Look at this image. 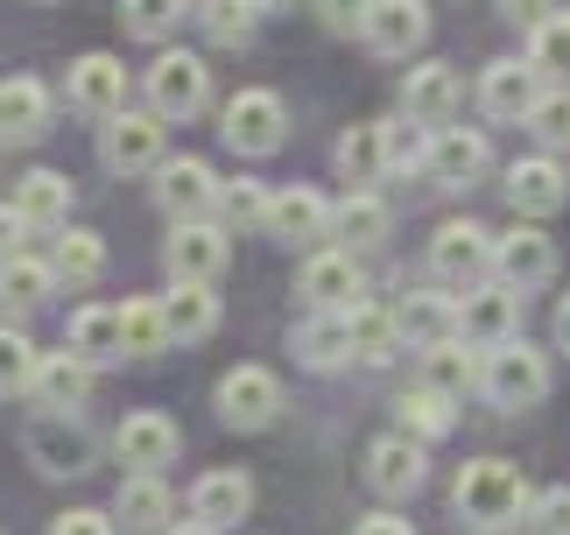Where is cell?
I'll use <instances>...</instances> for the list:
<instances>
[{"instance_id":"27","label":"cell","mask_w":570,"mask_h":535,"mask_svg":"<svg viewBox=\"0 0 570 535\" xmlns=\"http://www.w3.org/2000/svg\"><path fill=\"white\" fill-rule=\"evenodd\" d=\"M387 233H394V212L381 205L374 191H345V197H338L332 240H345V254H374V247H381Z\"/></svg>"},{"instance_id":"5","label":"cell","mask_w":570,"mask_h":535,"mask_svg":"<svg viewBox=\"0 0 570 535\" xmlns=\"http://www.w3.org/2000/svg\"><path fill=\"white\" fill-rule=\"evenodd\" d=\"M493 240L500 233H487L479 218H444V226L430 233V275L465 296V289H479L493 275Z\"/></svg>"},{"instance_id":"25","label":"cell","mask_w":570,"mask_h":535,"mask_svg":"<svg viewBox=\"0 0 570 535\" xmlns=\"http://www.w3.org/2000/svg\"><path fill=\"white\" fill-rule=\"evenodd\" d=\"M169 515H177V500H169L163 473H127L120 494H114V522H127V535H163Z\"/></svg>"},{"instance_id":"42","label":"cell","mask_w":570,"mask_h":535,"mask_svg":"<svg viewBox=\"0 0 570 535\" xmlns=\"http://www.w3.org/2000/svg\"><path fill=\"white\" fill-rule=\"evenodd\" d=\"M36 367H42V352L29 346V331L0 324V395H21V388L36 381Z\"/></svg>"},{"instance_id":"46","label":"cell","mask_w":570,"mask_h":535,"mask_svg":"<svg viewBox=\"0 0 570 535\" xmlns=\"http://www.w3.org/2000/svg\"><path fill=\"white\" fill-rule=\"evenodd\" d=\"M317 8L332 36H366V21H374V0H317Z\"/></svg>"},{"instance_id":"35","label":"cell","mask_w":570,"mask_h":535,"mask_svg":"<svg viewBox=\"0 0 570 535\" xmlns=\"http://www.w3.org/2000/svg\"><path fill=\"white\" fill-rule=\"evenodd\" d=\"M163 310H169V339H184V346H197V339H212L218 331V296L205 282H177L163 296Z\"/></svg>"},{"instance_id":"55","label":"cell","mask_w":570,"mask_h":535,"mask_svg":"<svg viewBox=\"0 0 570 535\" xmlns=\"http://www.w3.org/2000/svg\"><path fill=\"white\" fill-rule=\"evenodd\" d=\"M163 535H218V528H205V522H169Z\"/></svg>"},{"instance_id":"41","label":"cell","mask_w":570,"mask_h":535,"mask_svg":"<svg viewBox=\"0 0 570 535\" xmlns=\"http://www.w3.org/2000/svg\"><path fill=\"white\" fill-rule=\"evenodd\" d=\"M529 64L542 78H557V85H570V14H550L542 29L529 36Z\"/></svg>"},{"instance_id":"18","label":"cell","mask_w":570,"mask_h":535,"mask_svg":"<svg viewBox=\"0 0 570 535\" xmlns=\"http://www.w3.org/2000/svg\"><path fill=\"white\" fill-rule=\"evenodd\" d=\"M508 205H514V218H550V212H563V197H570V176H563V163H550V155H521V163H508Z\"/></svg>"},{"instance_id":"28","label":"cell","mask_w":570,"mask_h":535,"mask_svg":"<svg viewBox=\"0 0 570 535\" xmlns=\"http://www.w3.org/2000/svg\"><path fill=\"white\" fill-rule=\"evenodd\" d=\"M42 127H50V85L0 78V142H36Z\"/></svg>"},{"instance_id":"43","label":"cell","mask_w":570,"mask_h":535,"mask_svg":"<svg viewBox=\"0 0 570 535\" xmlns=\"http://www.w3.org/2000/svg\"><path fill=\"white\" fill-rule=\"evenodd\" d=\"M120 21H127V36L163 42V36L184 21V0H120Z\"/></svg>"},{"instance_id":"50","label":"cell","mask_w":570,"mask_h":535,"mask_svg":"<svg viewBox=\"0 0 570 535\" xmlns=\"http://www.w3.org/2000/svg\"><path fill=\"white\" fill-rule=\"evenodd\" d=\"M500 14H508V21H514V29H529V36H535V29H542V21H550V14H557V0H500Z\"/></svg>"},{"instance_id":"11","label":"cell","mask_w":570,"mask_h":535,"mask_svg":"<svg viewBox=\"0 0 570 535\" xmlns=\"http://www.w3.org/2000/svg\"><path fill=\"white\" fill-rule=\"evenodd\" d=\"M332 218H338V205L324 191H311V184H289V191H275V205H268V240H282V247H324L332 240Z\"/></svg>"},{"instance_id":"6","label":"cell","mask_w":570,"mask_h":535,"mask_svg":"<svg viewBox=\"0 0 570 535\" xmlns=\"http://www.w3.org/2000/svg\"><path fill=\"white\" fill-rule=\"evenodd\" d=\"M205 106H212V71H205V57L163 50L156 64H148V114H163V120H197Z\"/></svg>"},{"instance_id":"53","label":"cell","mask_w":570,"mask_h":535,"mask_svg":"<svg viewBox=\"0 0 570 535\" xmlns=\"http://www.w3.org/2000/svg\"><path fill=\"white\" fill-rule=\"evenodd\" d=\"M550 331H557V352H570V296L557 303V324H550Z\"/></svg>"},{"instance_id":"15","label":"cell","mask_w":570,"mask_h":535,"mask_svg":"<svg viewBox=\"0 0 570 535\" xmlns=\"http://www.w3.org/2000/svg\"><path fill=\"white\" fill-rule=\"evenodd\" d=\"M63 93H71L78 114H92V120H114L127 114V64L114 50H85L71 64V78H63Z\"/></svg>"},{"instance_id":"7","label":"cell","mask_w":570,"mask_h":535,"mask_svg":"<svg viewBox=\"0 0 570 535\" xmlns=\"http://www.w3.org/2000/svg\"><path fill=\"white\" fill-rule=\"evenodd\" d=\"M163 142H169L163 114H114V120L99 127V163L114 169V176H148V169L169 163Z\"/></svg>"},{"instance_id":"10","label":"cell","mask_w":570,"mask_h":535,"mask_svg":"<svg viewBox=\"0 0 570 535\" xmlns=\"http://www.w3.org/2000/svg\"><path fill=\"white\" fill-rule=\"evenodd\" d=\"M296 296L311 303V310H360V303H366L360 254H345V247H317L311 261L296 268Z\"/></svg>"},{"instance_id":"45","label":"cell","mask_w":570,"mask_h":535,"mask_svg":"<svg viewBox=\"0 0 570 535\" xmlns=\"http://www.w3.org/2000/svg\"><path fill=\"white\" fill-rule=\"evenodd\" d=\"M205 29H212V42H226V50H239V42L254 36V8H247V0H233V8L205 14Z\"/></svg>"},{"instance_id":"4","label":"cell","mask_w":570,"mask_h":535,"mask_svg":"<svg viewBox=\"0 0 570 535\" xmlns=\"http://www.w3.org/2000/svg\"><path fill=\"white\" fill-rule=\"evenodd\" d=\"M218 142H226L233 155H275L282 142H289V106H282V93H268V85L233 93L226 114H218Z\"/></svg>"},{"instance_id":"47","label":"cell","mask_w":570,"mask_h":535,"mask_svg":"<svg viewBox=\"0 0 570 535\" xmlns=\"http://www.w3.org/2000/svg\"><path fill=\"white\" fill-rule=\"evenodd\" d=\"M50 535H120V522L106 515V507H63L50 522Z\"/></svg>"},{"instance_id":"19","label":"cell","mask_w":570,"mask_h":535,"mask_svg":"<svg viewBox=\"0 0 570 535\" xmlns=\"http://www.w3.org/2000/svg\"><path fill=\"white\" fill-rule=\"evenodd\" d=\"M92 360H78L71 346L63 352H42V367H36V381H29V395H36V409H50V416H78L85 401H92Z\"/></svg>"},{"instance_id":"20","label":"cell","mask_w":570,"mask_h":535,"mask_svg":"<svg viewBox=\"0 0 570 535\" xmlns=\"http://www.w3.org/2000/svg\"><path fill=\"white\" fill-rule=\"evenodd\" d=\"M487 169H493V148H487V134H479V127H436V142H430V176H436L444 191H472Z\"/></svg>"},{"instance_id":"32","label":"cell","mask_w":570,"mask_h":535,"mask_svg":"<svg viewBox=\"0 0 570 535\" xmlns=\"http://www.w3.org/2000/svg\"><path fill=\"white\" fill-rule=\"evenodd\" d=\"M345 331H353V360L360 367H387L394 352H402V318L381 303H360V310H345Z\"/></svg>"},{"instance_id":"40","label":"cell","mask_w":570,"mask_h":535,"mask_svg":"<svg viewBox=\"0 0 570 535\" xmlns=\"http://www.w3.org/2000/svg\"><path fill=\"white\" fill-rule=\"evenodd\" d=\"M394 416H402V437L430 444V437H444V430H451V395H436V388L415 381L402 401H394Z\"/></svg>"},{"instance_id":"3","label":"cell","mask_w":570,"mask_h":535,"mask_svg":"<svg viewBox=\"0 0 570 535\" xmlns=\"http://www.w3.org/2000/svg\"><path fill=\"white\" fill-rule=\"evenodd\" d=\"M21 451H29V465H36L42 479H85V473H92V458H99V444H92V430H85V416L36 409L29 430H21Z\"/></svg>"},{"instance_id":"23","label":"cell","mask_w":570,"mask_h":535,"mask_svg":"<svg viewBox=\"0 0 570 535\" xmlns=\"http://www.w3.org/2000/svg\"><path fill=\"white\" fill-rule=\"evenodd\" d=\"M423 42H430V8H423V0H374L366 50H381V57H415Z\"/></svg>"},{"instance_id":"2","label":"cell","mask_w":570,"mask_h":535,"mask_svg":"<svg viewBox=\"0 0 570 535\" xmlns=\"http://www.w3.org/2000/svg\"><path fill=\"white\" fill-rule=\"evenodd\" d=\"M487 360V373H479V395L493 401V409H535L542 395H550V352H535L529 339H508L493 352H479Z\"/></svg>"},{"instance_id":"13","label":"cell","mask_w":570,"mask_h":535,"mask_svg":"<svg viewBox=\"0 0 570 535\" xmlns=\"http://www.w3.org/2000/svg\"><path fill=\"white\" fill-rule=\"evenodd\" d=\"M212 401H218V422H226V430H268L282 416V381L268 367H233Z\"/></svg>"},{"instance_id":"8","label":"cell","mask_w":570,"mask_h":535,"mask_svg":"<svg viewBox=\"0 0 570 535\" xmlns=\"http://www.w3.org/2000/svg\"><path fill=\"white\" fill-rule=\"evenodd\" d=\"M514 324H521V296L508 282H479V289L458 296V339H465L472 352H493V346L521 339Z\"/></svg>"},{"instance_id":"34","label":"cell","mask_w":570,"mask_h":535,"mask_svg":"<svg viewBox=\"0 0 570 535\" xmlns=\"http://www.w3.org/2000/svg\"><path fill=\"white\" fill-rule=\"evenodd\" d=\"M120 339H127V360H156V352L177 346V339H169L163 296H127V303H120Z\"/></svg>"},{"instance_id":"52","label":"cell","mask_w":570,"mask_h":535,"mask_svg":"<svg viewBox=\"0 0 570 535\" xmlns=\"http://www.w3.org/2000/svg\"><path fill=\"white\" fill-rule=\"evenodd\" d=\"M353 535H415V522H402V515H387V507H381V515H366Z\"/></svg>"},{"instance_id":"22","label":"cell","mask_w":570,"mask_h":535,"mask_svg":"<svg viewBox=\"0 0 570 535\" xmlns=\"http://www.w3.org/2000/svg\"><path fill=\"white\" fill-rule=\"evenodd\" d=\"M366 486H374L381 500H409L415 486H423V444L415 437H374L366 444Z\"/></svg>"},{"instance_id":"31","label":"cell","mask_w":570,"mask_h":535,"mask_svg":"<svg viewBox=\"0 0 570 535\" xmlns=\"http://www.w3.org/2000/svg\"><path fill=\"white\" fill-rule=\"evenodd\" d=\"M394 318H402V339H458V296H444V289H409L402 303H394Z\"/></svg>"},{"instance_id":"29","label":"cell","mask_w":570,"mask_h":535,"mask_svg":"<svg viewBox=\"0 0 570 535\" xmlns=\"http://www.w3.org/2000/svg\"><path fill=\"white\" fill-rule=\"evenodd\" d=\"M332 163H338V176H345L353 191L381 184V176H387V127H381V120L345 127V134H338V148H332Z\"/></svg>"},{"instance_id":"36","label":"cell","mask_w":570,"mask_h":535,"mask_svg":"<svg viewBox=\"0 0 570 535\" xmlns=\"http://www.w3.org/2000/svg\"><path fill=\"white\" fill-rule=\"evenodd\" d=\"M50 296H57V268L50 261H36V254L0 261V303L8 310H42Z\"/></svg>"},{"instance_id":"26","label":"cell","mask_w":570,"mask_h":535,"mask_svg":"<svg viewBox=\"0 0 570 535\" xmlns=\"http://www.w3.org/2000/svg\"><path fill=\"white\" fill-rule=\"evenodd\" d=\"M247 507H254V479L247 473H205L190 486V522H205V528H233V522H247Z\"/></svg>"},{"instance_id":"16","label":"cell","mask_w":570,"mask_h":535,"mask_svg":"<svg viewBox=\"0 0 570 535\" xmlns=\"http://www.w3.org/2000/svg\"><path fill=\"white\" fill-rule=\"evenodd\" d=\"M114 451H120V465L127 473H163V465H177V451H184V430L169 422L163 409H135L114 430Z\"/></svg>"},{"instance_id":"21","label":"cell","mask_w":570,"mask_h":535,"mask_svg":"<svg viewBox=\"0 0 570 535\" xmlns=\"http://www.w3.org/2000/svg\"><path fill=\"white\" fill-rule=\"evenodd\" d=\"M458 99H465V85H458V71H451V64H436V57L415 64V71L402 78V114L415 127H451Z\"/></svg>"},{"instance_id":"38","label":"cell","mask_w":570,"mask_h":535,"mask_svg":"<svg viewBox=\"0 0 570 535\" xmlns=\"http://www.w3.org/2000/svg\"><path fill=\"white\" fill-rule=\"evenodd\" d=\"M296 352H303V367H317V373H332V367L353 360V331H345V310H317V318L303 324Z\"/></svg>"},{"instance_id":"9","label":"cell","mask_w":570,"mask_h":535,"mask_svg":"<svg viewBox=\"0 0 570 535\" xmlns=\"http://www.w3.org/2000/svg\"><path fill=\"white\" fill-rule=\"evenodd\" d=\"M226 261H233V233L218 226V218H190V226L169 233V247H163V268H169V282H218L226 275Z\"/></svg>"},{"instance_id":"44","label":"cell","mask_w":570,"mask_h":535,"mask_svg":"<svg viewBox=\"0 0 570 535\" xmlns=\"http://www.w3.org/2000/svg\"><path fill=\"white\" fill-rule=\"evenodd\" d=\"M529 127L542 134V142H570V85H550V93L535 99V114H529Z\"/></svg>"},{"instance_id":"54","label":"cell","mask_w":570,"mask_h":535,"mask_svg":"<svg viewBox=\"0 0 570 535\" xmlns=\"http://www.w3.org/2000/svg\"><path fill=\"white\" fill-rule=\"evenodd\" d=\"M247 8H254V14H289L296 0H247Z\"/></svg>"},{"instance_id":"30","label":"cell","mask_w":570,"mask_h":535,"mask_svg":"<svg viewBox=\"0 0 570 535\" xmlns=\"http://www.w3.org/2000/svg\"><path fill=\"white\" fill-rule=\"evenodd\" d=\"M14 212L29 218V226H57L63 233V218H71V176L63 169H29L14 184Z\"/></svg>"},{"instance_id":"24","label":"cell","mask_w":570,"mask_h":535,"mask_svg":"<svg viewBox=\"0 0 570 535\" xmlns=\"http://www.w3.org/2000/svg\"><path fill=\"white\" fill-rule=\"evenodd\" d=\"M63 346H71L78 360H92V367L127 360V339H120V303H85V310H71V324H63Z\"/></svg>"},{"instance_id":"56","label":"cell","mask_w":570,"mask_h":535,"mask_svg":"<svg viewBox=\"0 0 570 535\" xmlns=\"http://www.w3.org/2000/svg\"><path fill=\"white\" fill-rule=\"evenodd\" d=\"M190 8H197V14H218V8H233V0H190Z\"/></svg>"},{"instance_id":"17","label":"cell","mask_w":570,"mask_h":535,"mask_svg":"<svg viewBox=\"0 0 570 535\" xmlns=\"http://www.w3.org/2000/svg\"><path fill=\"white\" fill-rule=\"evenodd\" d=\"M542 99V71L521 57H493L487 71H479V106H487V120H529Z\"/></svg>"},{"instance_id":"12","label":"cell","mask_w":570,"mask_h":535,"mask_svg":"<svg viewBox=\"0 0 570 535\" xmlns=\"http://www.w3.org/2000/svg\"><path fill=\"white\" fill-rule=\"evenodd\" d=\"M493 275L508 282L514 296H529V289H542V282L557 275V240L521 218V226H508V233L493 240Z\"/></svg>"},{"instance_id":"1","label":"cell","mask_w":570,"mask_h":535,"mask_svg":"<svg viewBox=\"0 0 570 535\" xmlns=\"http://www.w3.org/2000/svg\"><path fill=\"white\" fill-rule=\"evenodd\" d=\"M451 507H458V522H472L479 535H508L514 522L535 515V494H529V479H521V465L472 458V465H458V479H451Z\"/></svg>"},{"instance_id":"39","label":"cell","mask_w":570,"mask_h":535,"mask_svg":"<svg viewBox=\"0 0 570 535\" xmlns=\"http://www.w3.org/2000/svg\"><path fill=\"white\" fill-rule=\"evenodd\" d=\"M268 205H275V191H261L254 184V176H233V184H218V226H239V233H247V226H261V233H268Z\"/></svg>"},{"instance_id":"51","label":"cell","mask_w":570,"mask_h":535,"mask_svg":"<svg viewBox=\"0 0 570 535\" xmlns=\"http://www.w3.org/2000/svg\"><path fill=\"white\" fill-rule=\"evenodd\" d=\"M21 233H29V218H21L14 205H0V261L21 254Z\"/></svg>"},{"instance_id":"14","label":"cell","mask_w":570,"mask_h":535,"mask_svg":"<svg viewBox=\"0 0 570 535\" xmlns=\"http://www.w3.org/2000/svg\"><path fill=\"white\" fill-rule=\"evenodd\" d=\"M156 205L177 218V226L218 212V176H212L205 155H169V163L156 169Z\"/></svg>"},{"instance_id":"49","label":"cell","mask_w":570,"mask_h":535,"mask_svg":"<svg viewBox=\"0 0 570 535\" xmlns=\"http://www.w3.org/2000/svg\"><path fill=\"white\" fill-rule=\"evenodd\" d=\"M415 163L430 169V148L415 142V134H402V127H387V169H415Z\"/></svg>"},{"instance_id":"37","label":"cell","mask_w":570,"mask_h":535,"mask_svg":"<svg viewBox=\"0 0 570 535\" xmlns=\"http://www.w3.org/2000/svg\"><path fill=\"white\" fill-rule=\"evenodd\" d=\"M50 268H57V282H71V289L99 282V275H106V240H99L92 226H63V233H57Z\"/></svg>"},{"instance_id":"48","label":"cell","mask_w":570,"mask_h":535,"mask_svg":"<svg viewBox=\"0 0 570 535\" xmlns=\"http://www.w3.org/2000/svg\"><path fill=\"white\" fill-rule=\"evenodd\" d=\"M535 535H570V486H550V494H535Z\"/></svg>"},{"instance_id":"33","label":"cell","mask_w":570,"mask_h":535,"mask_svg":"<svg viewBox=\"0 0 570 535\" xmlns=\"http://www.w3.org/2000/svg\"><path fill=\"white\" fill-rule=\"evenodd\" d=\"M479 373H487V360H472L465 339H436V346H423V388L465 401V388H479Z\"/></svg>"}]
</instances>
